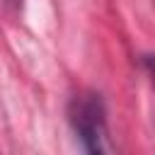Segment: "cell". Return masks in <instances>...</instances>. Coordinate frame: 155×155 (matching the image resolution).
I'll return each instance as SVG.
<instances>
[{"instance_id":"cell-1","label":"cell","mask_w":155,"mask_h":155,"mask_svg":"<svg viewBox=\"0 0 155 155\" xmlns=\"http://www.w3.org/2000/svg\"><path fill=\"white\" fill-rule=\"evenodd\" d=\"M68 121H70V128L78 136L82 150L99 155L109 148L107 109H104V99L99 92H92V90L78 92L68 104Z\"/></svg>"},{"instance_id":"cell-2","label":"cell","mask_w":155,"mask_h":155,"mask_svg":"<svg viewBox=\"0 0 155 155\" xmlns=\"http://www.w3.org/2000/svg\"><path fill=\"white\" fill-rule=\"evenodd\" d=\"M140 63H143V68H145V73H148L153 87H155V53H143Z\"/></svg>"}]
</instances>
